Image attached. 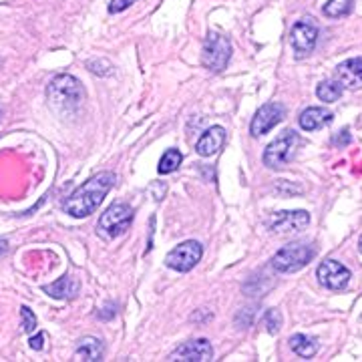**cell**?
<instances>
[{"label": "cell", "instance_id": "21", "mask_svg": "<svg viewBox=\"0 0 362 362\" xmlns=\"http://www.w3.org/2000/svg\"><path fill=\"white\" fill-rule=\"evenodd\" d=\"M181 159H183V157H181V153L177 149H168V151L163 153V157H161V161H159L157 171H159V173H173V171L181 165Z\"/></svg>", "mask_w": 362, "mask_h": 362}, {"label": "cell", "instance_id": "12", "mask_svg": "<svg viewBox=\"0 0 362 362\" xmlns=\"http://www.w3.org/2000/svg\"><path fill=\"white\" fill-rule=\"evenodd\" d=\"M211 358H214V346L206 338L187 340L169 354V361L181 362H207Z\"/></svg>", "mask_w": 362, "mask_h": 362}, {"label": "cell", "instance_id": "6", "mask_svg": "<svg viewBox=\"0 0 362 362\" xmlns=\"http://www.w3.org/2000/svg\"><path fill=\"white\" fill-rule=\"evenodd\" d=\"M131 223H133V209L127 204H113L105 209L99 220V233L113 240L127 232Z\"/></svg>", "mask_w": 362, "mask_h": 362}, {"label": "cell", "instance_id": "25", "mask_svg": "<svg viewBox=\"0 0 362 362\" xmlns=\"http://www.w3.org/2000/svg\"><path fill=\"white\" fill-rule=\"evenodd\" d=\"M42 346H45V332H39L37 337L30 338V349L42 350Z\"/></svg>", "mask_w": 362, "mask_h": 362}, {"label": "cell", "instance_id": "18", "mask_svg": "<svg viewBox=\"0 0 362 362\" xmlns=\"http://www.w3.org/2000/svg\"><path fill=\"white\" fill-rule=\"evenodd\" d=\"M290 349L294 350V354H298L300 358H312L318 352V342L316 338L308 337V334H294L290 338Z\"/></svg>", "mask_w": 362, "mask_h": 362}, {"label": "cell", "instance_id": "16", "mask_svg": "<svg viewBox=\"0 0 362 362\" xmlns=\"http://www.w3.org/2000/svg\"><path fill=\"white\" fill-rule=\"evenodd\" d=\"M78 280L73 276H63L61 280H57L54 284L45 286L42 290L52 298H59V300H69V298H75L78 294Z\"/></svg>", "mask_w": 362, "mask_h": 362}, {"label": "cell", "instance_id": "14", "mask_svg": "<svg viewBox=\"0 0 362 362\" xmlns=\"http://www.w3.org/2000/svg\"><path fill=\"white\" fill-rule=\"evenodd\" d=\"M223 143H226V129L216 125V127H209L199 137V141L195 145V151H197V156L211 157L220 151L221 147H223Z\"/></svg>", "mask_w": 362, "mask_h": 362}, {"label": "cell", "instance_id": "17", "mask_svg": "<svg viewBox=\"0 0 362 362\" xmlns=\"http://www.w3.org/2000/svg\"><path fill=\"white\" fill-rule=\"evenodd\" d=\"M101 358H103V342L93 337L83 338L77 346V352H75V361L97 362Z\"/></svg>", "mask_w": 362, "mask_h": 362}, {"label": "cell", "instance_id": "3", "mask_svg": "<svg viewBox=\"0 0 362 362\" xmlns=\"http://www.w3.org/2000/svg\"><path fill=\"white\" fill-rule=\"evenodd\" d=\"M314 258H316V247L306 242H296L278 250L276 256L272 258V266L280 274H292L308 266Z\"/></svg>", "mask_w": 362, "mask_h": 362}, {"label": "cell", "instance_id": "2", "mask_svg": "<svg viewBox=\"0 0 362 362\" xmlns=\"http://www.w3.org/2000/svg\"><path fill=\"white\" fill-rule=\"evenodd\" d=\"M47 97L57 113L71 115L85 101V89H83L81 81L73 75H59L49 83Z\"/></svg>", "mask_w": 362, "mask_h": 362}, {"label": "cell", "instance_id": "23", "mask_svg": "<svg viewBox=\"0 0 362 362\" xmlns=\"http://www.w3.org/2000/svg\"><path fill=\"white\" fill-rule=\"evenodd\" d=\"M21 316H23V330L25 332H35L37 330V316L33 314V310L23 306L21 308Z\"/></svg>", "mask_w": 362, "mask_h": 362}, {"label": "cell", "instance_id": "4", "mask_svg": "<svg viewBox=\"0 0 362 362\" xmlns=\"http://www.w3.org/2000/svg\"><path fill=\"white\" fill-rule=\"evenodd\" d=\"M300 141L302 139H300V135H298L296 131H284L278 139H274L266 147V151H264V165L270 169L286 168L292 161V157L296 156V149Z\"/></svg>", "mask_w": 362, "mask_h": 362}, {"label": "cell", "instance_id": "10", "mask_svg": "<svg viewBox=\"0 0 362 362\" xmlns=\"http://www.w3.org/2000/svg\"><path fill=\"white\" fill-rule=\"evenodd\" d=\"M316 276H318V282L324 286V288H328V290H344L350 282V270L346 266H342L340 262L337 259H326L322 262L320 266H318V270H316Z\"/></svg>", "mask_w": 362, "mask_h": 362}, {"label": "cell", "instance_id": "13", "mask_svg": "<svg viewBox=\"0 0 362 362\" xmlns=\"http://www.w3.org/2000/svg\"><path fill=\"white\" fill-rule=\"evenodd\" d=\"M338 81L342 83V87L346 89H362V57L349 59L337 69Z\"/></svg>", "mask_w": 362, "mask_h": 362}, {"label": "cell", "instance_id": "19", "mask_svg": "<svg viewBox=\"0 0 362 362\" xmlns=\"http://www.w3.org/2000/svg\"><path fill=\"white\" fill-rule=\"evenodd\" d=\"M342 90H344V87L340 81H324L316 87V95L324 103H334L342 97Z\"/></svg>", "mask_w": 362, "mask_h": 362}, {"label": "cell", "instance_id": "22", "mask_svg": "<svg viewBox=\"0 0 362 362\" xmlns=\"http://www.w3.org/2000/svg\"><path fill=\"white\" fill-rule=\"evenodd\" d=\"M264 326H266V330L270 334H278L280 328H282V314H280V310H276V308L266 310V314H264Z\"/></svg>", "mask_w": 362, "mask_h": 362}, {"label": "cell", "instance_id": "15", "mask_svg": "<svg viewBox=\"0 0 362 362\" xmlns=\"http://www.w3.org/2000/svg\"><path fill=\"white\" fill-rule=\"evenodd\" d=\"M334 115L330 111H326L322 107H310L306 111H302L298 121H300V127L304 131H316L324 127V125H330Z\"/></svg>", "mask_w": 362, "mask_h": 362}, {"label": "cell", "instance_id": "28", "mask_svg": "<svg viewBox=\"0 0 362 362\" xmlns=\"http://www.w3.org/2000/svg\"><path fill=\"white\" fill-rule=\"evenodd\" d=\"M358 250H361V254H362V235H361V240H358Z\"/></svg>", "mask_w": 362, "mask_h": 362}, {"label": "cell", "instance_id": "7", "mask_svg": "<svg viewBox=\"0 0 362 362\" xmlns=\"http://www.w3.org/2000/svg\"><path fill=\"white\" fill-rule=\"evenodd\" d=\"M290 42L298 59L308 57L318 42V25L314 23V18H300L290 30Z\"/></svg>", "mask_w": 362, "mask_h": 362}, {"label": "cell", "instance_id": "11", "mask_svg": "<svg viewBox=\"0 0 362 362\" xmlns=\"http://www.w3.org/2000/svg\"><path fill=\"white\" fill-rule=\"evenodd\" d=\"M286 117V107L282 103H266L262 109H258V113L252 119L250 125V133L254 137H262L266 133H270L282 119Z\"/></svg>", "mask_w": 362, "mask_h": 362}, {"label": "cell", "instance_id": "20", "mask_svg": "<svg viewBox=\"0 0 362 362\" xmlns=\"http://www.w3.org/2000/svg\"><path fill=\"white\" fill-rule=\"evenodd\" d=\"M352 0H328L324 4V14L328 18H340V16H346L352 13Z\"/></svg>", "mask_w": 362, "mask_h": 362}, {"label": "cell", "instance_id": "8", "mask_svg": "<svg viewBox=\"0 0 362 362\" xmlns=\"http://www.w3.org/2000/svg\"><path fill=\"white\" fill-rule=\"evenodd\" d=\"M202 256H204V246L195 240H187L169 252L165 266L175 272H189L197 266Z\"/></svg>", "mask_w": 362, "mask_h": 362}, {"label": "cell", "instance_id": "27", "mask_svg": "<svg viewBox=\"0 0 362 362\" xmlns=\"http://www.w3.org/2000/svg\"><path fill=\"white\" fill-rule=\"evenodd\" d=\"M6 252H8V244L4 240H0V256H4Z\"/></svg>", "mask_w": 362, "mask_h": 362}, {"label": "cell", "instance_id": "26", "mask_svg": "<svg viewBox=\"0 0 362 362\" xmlns=\"http://www.w3.org/2000/svg\"><path fill=\"white\" fill-rule=\"evenodd\" d=\"M334 143H337V145H349V143H350L349 131H344L342 135H338L337 139H334Z\"/></svg>", "mask_w": 362, "mask_h": 362}, {"label": "cell", "instance_id": "9", "mask_svg": "<svg viewBox=\"0 0 362 362\" xmlns=\"http://www.w3.org/2000/svg\"><path fill=\"white\" fill-rule=\"evenodd\" d=\"M310 223V214L304 209L296 211H278L270 220V230L276 235H294V233L304 232Z\"/></svg>", "mask_w": 362, "mask_h": 362}, {"label": "cell", "instance_id": "24", "mask_svg": "<svg viewBox=\"0 0 362 362\" xmlns=\"http://www.w3.org/2000/svg\"><path fill=\"white\" fill-rule=\"evenodd\" d=\"M133 2H137V0H113L111 4H109V13L117 14V13H123V11H127Z\"/></svg>", "mask_w": 362, "mask_h": 362}, {"label": "cell", "instance_id": "5", "mask_svg": "<svg viewBox=\"0 0 362 362\" xmlns=\"http://www.w3.org/2000/svg\"><path fill=\"white\" fill-rule=\"evenodd\" d=\"M232 57V45L223 35L209 33L206 42H204V52H202V63L207 71L211 73H221Z\"/></svg>", "mask_w": 362, "mask_h": 362}, {"label": "cell", "instance_id": "1", "mask_svg": "<svg viewBox=\"0 0 362 362\" xmlns=\"http://www.w3.org/2000/svg\"><path fill=\"white\" fill-rule=\"evenodd\" d=\"M115 173H111V171H103V173L90 177L89 181H85L81 187H77L71 194V197L65 199V204H63L65 214L77 218V220L95 214L99 209V206L103 204L107 194L111 192V187L115 185Z\"/></svg>", "mask_w": 362, "mask_h": 362}]
</instances>
